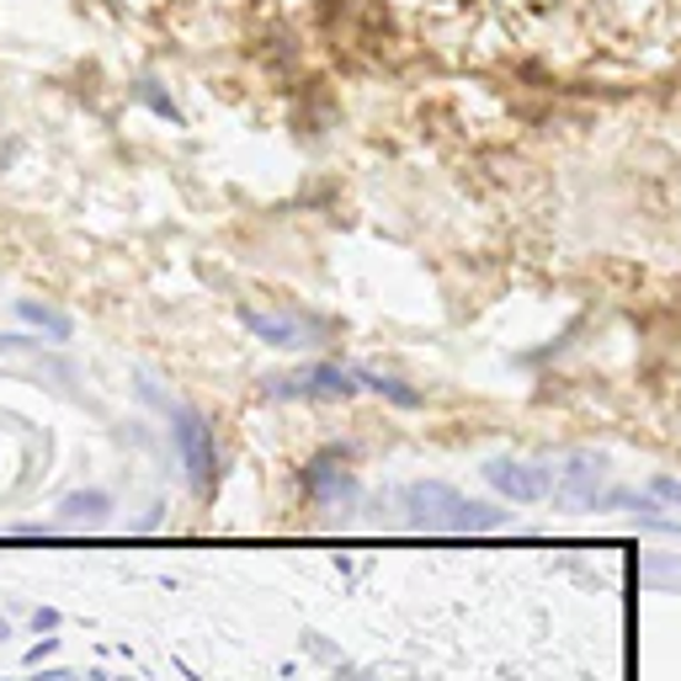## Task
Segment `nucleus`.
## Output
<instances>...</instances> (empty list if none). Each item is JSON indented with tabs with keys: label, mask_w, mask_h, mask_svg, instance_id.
Here are the masks:
<instances>
[{
	"label": "nucleus",
	"mask_w": 681,
	"mask_h": 681,
	"mask_svg": "<svg viewBox=\"0 0 681 681\" xmlns=\"http://www.w3.org/2000/svg\"><path fill=\"white\" fill-rule=\"evenodd\" d=\"M304 490H309V501H340V495L357 490V480H352V468H336L330 458H315L304 468Z\"/></svg>",
	"instance_id": "nucleus-7"
},
{
	"label": "nucleus",
	"mask_w": 681,
	"mask_h": 681,
	"mask_svg": "<svg viewBox=\"0 0 681 681\" xmlns=\"http://www.w3.org/2000/svg\"><path fill=\"white\" fill-rule=\"evenodd\" d=\"M485 480L501 490L506 501H516V506H533V501H549V495H554V468L527 463V458H490Z\"/></svg>",
	"instance_id": "nucleus-4"
},
{
	"label": "nucleus",
	"mask_w": 681,
	"mask_h": 681,
	"mask_svg": "<svg viewBox=\"0 0 681 681\" xmlns=\"http://www.w3.org/2000/svg\"><path fill=\"white\" fill-rule=\"evenodd\" d=\"M59 511H65V522H101V516L112 511V501H107V490H80V495H70Z\"/></svg>",
	"instance_id": "nucleus-9"
},
{
	"label": "nucleus",
	"mask_w": 681,
	"mask_h": 681,
	"mask_svg": "<svg viewBox=\"0 0 681 681\" xmlns=\"http://www.w3.org/2000/svg\"><path fill=\"white\" fill-rule=\"evenodd\" d=\"M602 485H608V463L596 458V453H570V463L554 474V495H560L564 506H596Z\"/></svg>",
	"instance_id": "nucleus-6"
},
{
	"label": "nucleus",
	"mask_w": 681,
	"mask_h": 681,
	"mask_svg": "<svg viewBox=\"0 0 681 681\" xmlns=\"http://www.w3.org/2000/svg\"><path fill=\"white\" fill-rule=\"evenodd\" d=\"M245 325L267 346H283V352H304V346H319L325 340V325L309 315H267V309H245Z\"/></svg>",
	"instance_id": "nucleus-5"
},
{
	"label": "nucleus",
	"mask_w": 681,
	"mask_h": 681,
	"mask_svg": "<svg viewBox=\"0 0 681 681\" xmlns=\"http://www.w3.org/2000/svg\"><path fill=\"white\" fill-rule=\"evenodd\" d=\"M405 511H411L415 527H426V533H468V506L474 501H463L453 485H442V480H421V485H405Z\"/></svg>",
	"instance_id": "nucleus-1"
},
{
	"label": "nucleus",
	"mask_w": 681,
	"mask_h": 681,
	"mask_svg": "<svg viewBox=\"0 0 681 681\" xmlns=\"http://www.w3.org/2000/svg\"><path fill=\"white\" fill-rule=\"evenodd\" d=\"M139 97H145L149 107H155V112H160V118L181 122V112H176V101H170V97H160V91H155V80H139Z\"/></svg>",
	"instance_id": "nucleus-12"
},
{
	"label": "nucleus",
	"mask_w": 681,
	"mask_h": 681,
	"mask_svg": "<svg viewBox=\"0 0 681 681\" xmlns=\"http://www.w3.org/2000/svg\"><path fill=\"white\" fill-rule=\"evenodd\" d=\"M17 315L27 325H38V330H49L53 340H70L75 336V319L65 309H53V304H38V298H17Z\"/></svg>",
	"instance_id": "nucleus-8"
},
{
	"label": "nucleus",
	"mask_w": 681,
	"mask_h": 681,
	"mask_svg": "<svg viewBox=\"0 0 681 681\" xmlns=\"http://www.w3.org/2000/svg\"><path fill=\"white\" fill-rule=\"evenodd\" d=\"M363 384H367V389H378V394H389L394 405H421V394L405 389L399 378H378V373H363Z\"/></svg>",
	"instance_id": "nucleus-10"
},
{
	"label": "nucleus",
	"mask_w": 681,
	"mask_h": 681,
	"mask_svg": "<svg viewBox=\"0 0 681 681\" xmlns=\"http://www.w3.org/2000/svg\"><path fill=\"white\" fill-rule=\"evenodd\" d=\"M650 495L681 511V480H677V474H655V480H650Z\"/></svg>",
	"instance_id": "nucleus-11"
},
{
	"label": "nucleus",
	"mask_w": 681,
	"mask_h": 681,
	"mask_svg": "<svg viewBox=\"0 0 681 681\" xmlns=\"http://www.w3.org/2000/svg\"><path fill=\"white\" fill-rule=\"evenodd\" d=\"M363 389V373L340 363H309L298 373H283V378H267L272 399H346V394Z\"/></svg>",
	"instance_id": "nucleus-2"
},
{
	"label": "nucleus",
	"mask_w": 681,
	"mask_h": 681,
	"mask_svg": "<svg viewBox=\"0 0 681 681\" xmlns=\"http://www.w3.org/2000/svg\"><path fill=\"white\" fill-rule=\"evenodd\" d=\"M170 437H176V453L187 463L193 490H214V426L197 411H176L170 415Z\"/></svg>",
	"instance_id": "nucleus-3"
}]
</instances>
